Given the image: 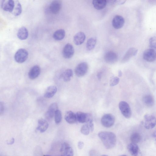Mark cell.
I'll return each mask as SVG.
<instances>
[{"instance_id": "obj_1", "label": "cell", "mask_w": 156, "mask_h": 156, "mask_svg": "<svg viewBox=\"0 0 156 156\" xmlns=\"http://www.w3.org/2000/svg\"><path fill=\"white\" fill-rule=\"evenodd\" d=\"M98 136L105 147L108 149L113 148L116 142V137L113 132L108 131H101Z\"/></svg>"}, {"instance_id": "obj_2", "label": "cell", "mask_w": 156, "mask_h": 156, "mask_svg": "<svg viewBox=\"0 0 156 156\" xmlns=\"http://www.w3.org/2000/svg\"><path fill=\"white\" fill-rule=\"evenodd\" d=\"M2 10L12 13L14 15L19 9V2L18 1L3 0L1 5Z\"/></svg>"}, {"instance_id": "obj_3", "label": "cell", "mask_w": 156, "mask_h": 156, "mask_svg": "<svg viewBox=\"0 0 156 156\" xmlns=\"http://www.w3.org/2000/svg\"><path fill=\"white\" fill-rule=\"evenodd\" d=\"M119 109L124 117L127 119L130 118L132 115L131 108L126 102L124 101H120L119 105Z\"/></svg>"}, {"instance_id": "obj_4", "label": "cell", "mask_w": 156, "mask_h": 156, "mask_svg": "<svg viewBox=\"0 0 156 156\" xmlns=\"http://www.w3.org/2000/svg\"><path fill=\"white\" fill-rule=\"evenodd\" d=\"M28 55V53L27 50L24 48H20L16 52L14 59L16 62L22 63L27 59Z\"/></svg>"}, {"instance_id": "obj_5", "label": "cell", "mask_w": 156, "mask_h": 156, "mask_svg": "<svg viewBox=\"0 0 156 156\" xmlns=\"http://www.w3.org/2000/svg\"><path fill=\"white\" fill-rule=\"evenodd\" d=\"M88 69V65L86 62H81L78 65L75 69V73L76 76L79 77L84 76Z\"/></svg>"}, {"instance_id": "obj_6", "label": "cell", "mask_w": 156, "mask_h": 156, "mask_svg": "<svg viewBox=\"0 0 156 156\" xmlns=\"http://www.w3.org/2000/svg\"><path fill=\"white\" fill-rule=\"evenodd\" d=\"M156 125V118L152 115L146 114L144 116V126L145 128L150 129Z\"/></svg>"}, {"instance_id": "obj_7", "label": "cell", "mask_w": 156, "mask_h": 156, "mask_svg": "<svg viewBox=\"0 0 156 156\" xmlns=\"http://www.w3.org/2000/svg\"><path fill=\"white\" fill-rule=\"evenodd\" d=\"M115 122L114 116L110 114H106L104 115L101 119L102 125L105 127L108 128L112 126Z\"/></svg>"}, {"instance_id": "obj_8", "label": "cell", "mask_w": 156, "mask_h": 156, "mask_svg": "<svg viewBox=\"0 0 156 156\" xmlns=\"http://www.w3.org/2000/svg\"><path fill=\"white\" fill-rule=\"evenodd\" d=\"M60 156H73V149L68 143L64 142L61 145L60 149Z\"/></svg>"}, {"instance_id": "obj_9", "label": "cell", "mask_w": 156, "mask_h": 156, "mask_svg": "<svg viewBox=\"0 0 156 156\" xmlns=\"http://www.w3.org/2000/svg\"><path fill=\"white\" fill-rule=\"evenodd\" d=\"M144 59L148 62H152L156 59V51L153 49L146 50L143 54Z\"/></svg>"}, {"instance_id": "obj_10", "label": "cell", "mask_w": 156, "mask_h": 156, "mask_svg": "<svg viewBox=\"0 0 156 156\" xmlns=\"http://www.w3.org/2000/svg\"><path fill=\"white\" fill-rule=\"evenodd\" d=\"M74 52V48L71 44H67L63 48L62 54L66 58H69L73 56Z\"/></svg>"}, {"instance_id": "obj_11", "label": "cell", "mask_w": 156, "mask_h": 156, "mask_svg": "<svg viewBox=\"0 0 156 156\" xmlns=\"http://www.w3.org/2000/svg\"><path fill=\"white\" fill-rule=\"evenodd\" d=\"M62 2L60 0H54L50 3L49 6L50 12L54 14H58L62 8Z\"/></svg>"}, {"instance_id": "obj_12", "label": "cell", "mask_w": 156, "mask_h": 156, "mask_svg": "<svg viewBox=\"0 0 156 156\" xmlns=\"http://www.w3.org/2000/svg\"><path fill=\"white\" fill-rule=\"evenodd\" d=\"M127 148L132 156H142L141 152L137 144L131 143L128 145Z\"/></svg>"}, {"instance_id": "obj_13", "label": "cell", "mask_w": 156, "mask_h": 156, "mask_svg": "<svg viewBox=\"0 0 156 156\" xmlns=\"http://www.w3.org/2000/svg\"><path fill=\"white\" fill-rule=\"evenodd\" d=\"M104 58L105 62L109 64H113L118 60V56L116 53L112 51H109L105 54Z\"/></svg>"}, {"instance_id": "obj_14", "label": "cell", "mask_w": 156, "mask_h": 156, "mask_svg": "<svg viewBox=\"0 0 156 156\" xmlns=\"http://www.w3.org/2000/svg\"><path fill=\"white\" fill-rule=\"evenodd\" d=\"M125 20L123 17L119 15L115 16L112 20V26L116 29L121 28L123 26Z\"/></svg>"}, {"instance_id": "obj_15", "label": "cell", "mask_w": 156, "mask_h": 156, "mask_svg": "<svg viewBox=\"0 0 156 156\" xmlns=\"http://www.w3.org/2000/svg\"><path fill=\"white\" fill-rule=\"evenodd\" d=\"M137 52L138 50L135 48H129L122 57L121 60L122 62L125 63L128 62L132 56L136 55Z\"/></svg>"}, {"instance_id": "obj_16", "label": "cell", "mask_w": 156, "mask_h": 156, "mask_svg": "<svg viewBox=\"0 0 156 156\" xmlns=\"http://www.w3.org/2000/svg\"><path fill=\"white\" fill-rule=\"evenodd\" d=\"M58 110V106L56 103L51 104L45 114V116L48 119H50L54 116L55 112Z\"/></svg>"}, {"instance_id": "obj_17", "label": "cell", "mask_w": 156, "mask_h": 156, "mask_svg": "<svg viewBox=\"0 0 156 156\" xmlns=\"http://www.w3.org/2000/svg\"><path fill=\"white\" fill-rule=\"evenodd\" d=\"M41 69L39 66L36 65L33 66L28 72V76L30 79L33 80L37 78L40 75Z\"/></svg>"}, {"instance_id": "obj_18", "label": "cell", "mask_w": 156, "mask_h": 156, "mask_svg": "<svg viewBox=\"0 0 156 156\" xmlns=\"http://www.w3.org/2000/svg\"><path fill=\"white\" fill-rule=\"evenodd\" d=\"M76 115L77 120L81 123H86L91 118L90 114L81 112H76Z\"/></svg>"}, {"instance_id": "obj_19", "label": "cell", "mask_w": 156, "mask_h": 156, "mask_svg": "<svg viewBox=\"0 0 156 156\" xmlns=\"http://www.w3.org/2000/svg\"><path fill=\"white\" fill-rule=\"evenodd\" d=\"M86 35L83 32H79L74 36L73 41L76 45H80L82 44L85 41Z\"/></svg>"}, {"instance_id": "obj_20", "label": "cell", "mask_w": 156, "mask_h": 156, "mask_svg": "<svg viewBox=\"0 0 156 156\" xmlns=\"http://www.w3.org/2000/svg\"><path fill=\"white\" fill-rule=\"evenodd\" d=\"M65 119L68 123L71 124L75 123L77 120L76 114L71 111L66 112L65 115Z\"/></svg>"}, {"instance_id": "obj_21", "label": "cell", "mask_w": 156, "mask_h": 156, "mask_svg": "<svg viewBox=\"0 0 156 156\" xmlns=\"http://www.w3.org/2000/svg\"><path fill=\"white\" fill-rule=\"evenodd\" d=\"M48 126V123L45 119L41 118L38 120L37 129L41 133H43L46 131Z\"/></svg>"}, {"instance_id": "obj_22", "label": "cell", "mask_w": 156, "mask_h": 156, "mask_svg": "<svg viewBox=\"0 0 156 156\" xmlns=\"http://www.w3.org/2000/svg\"><path fill=\"white\" fill-rule=\"evenodd\" d=\"M28 31L25 27H23L18 30L17 33L18 37L21 40L26 39L28 36Z\"/></svg>"}, {"instance_id": "obj_23", "label": "cell", "mask_w": 156, "mask_h": 156, "mask_svg": "<svg viewBox=\"0 0 156 156\" xmlns=\"http://www.w3.org/2000/svg\"><path fill=\"white\" fill-rule=\"evenodd\" d=\"M57 91L56 87L54 86L48 87L46 90L44 94V97L50 98L53 97Z\"/></svg>"}, {"instance_id": "obj_24", "label": "cell", "mask_w": 156, "mask_h": 156, "mask_svg": "<svg viewBox=\"0 0 156 156\" xmlns=\"http://www.w3.org/2000/svg\"><path fill=\"white\" fill-rule=\"evenodd\" d=\"M92 3L94 8L100 10L105 8L107 4V1L105 0H94Z\"/></svg>"}, {"instance_id": "obj_25", "label": "cell", "mask_w": 156, "mask_h": 156, "mask_svg": "<svg viewBox=\"0 0 156 156\" xmlns=\"http://www.w3.org/2000/svg\"><path fill=\"white\" fill-rule=\"evenodd\" d=\"M65 36V31L63 29H59L55 31L53 33V37L56 41L62 40Z\"/></svg>"}, {"instance_id": "obj_26", "label": "cell", "mask_w": 156, "mask_h": 156, "mask_svg": "<svg viewBox=\"0 0 156 156\" xmlns=\"http://www.w3.org/2000/svg\"><path fill=\"white\" fill-rule=\"evenodd\" d=\"M143 101L144 104L148 107L153 106L154 103V98L150 94L145 95L143 98Z\"/></svg>"}, {"instance_id": "obj_27", "label": "cell", "mask_w": 156, "mask_h": 156, "mask_svg": "<svg viewBox=\"0 0 156 156\" xmlns=\"http://www.w3.org/2000/svg\"><path fill=\"white\" fill-rule=\"evenodd\" d=\"M97 39L95 37H90L88 39L86 43V47L88 51L93 49L96 45Z\"/></svg>"}, {"instance_id": "obj_28", "label": "cell", "mask_w": 156, "mask_h": 156, "mask_svg": "<svg viewBox=\"0 0 156 156\" xmlns=\"http://www.w3.org/2000/svg\"><path fill=\"white\" fill-rule=\"evenodd\" d=\"M73 72L71 69H66L62 74V77L64 81L65 82L69 81L71 78L73 76Z\"/></svg>"}, {"instance_id": "obj_29", "label": "cell", "mask_w": 156, "mask_h": 156, "mask_svg": "<svg viewBox=\"0 0 156 156\" xmlns=\"http://www.w3.org/2000/svg\"><path fill=\"white\" fill-rule=\"evenodd\" d=\"M130 138L131 143L136 144L140 142L141 137L139 133H134L131 135Z\"/></svg>"}, {"instance_id": "obj_30", "label": "cell", "mask_w": 156, "mask_h": 156, "mask_svg": "<svg viewBox=\"0 0 156 156\" xmlns=\"http://www.w3.org/2000/svg\"><path fill=\"white\" fill-rule=\"evenodd\" d=\"M80 132L83 134L87 135L90 131V129L87 123L83 125L81 127Z\"/></svg>"}, {"instance_id": "obj_31", "label": "cell", "mask_w": 156, "mask_h": 156, "mask_svg": "<svg viewBox=\"0 0 156 156\" xmlns=\"http://www.w3.org/2000/svg\"><path fill=\"white\" fill-rule=\"evenodd\" d=\"M55 121L56 124H58L61 122L62 119V114L60 110L58 109L55 112L54 115Z\"/></svg>"}, {"instance_id": "obj_32", "label": "cell", "mask_w": 156, "mask_h": 156, "mask_svg": "<svg viewBox=\"0 0 156 156\" xmlns=\"http://www.w3.org/2000/svg\"><path fill=\"white\" fill-rule=\"evenodd\" d=\"M149 46L151 49H156V37H151L149 40Z\"/></svg>"}, {"instance_id": "obj_33", "label": "cell", "mask_w": 156, "mask_h": 156, "mask_svg": "<svg viewBox=\"0 0 156 156\" xmlns=\"http://www.w3.org/2000/svg\"><path fill=\"white\" fill-rule=\"evenodd\" d=\"M119 82V79L117 76L112 77L110 81V84L111 86H114L117 85Z\"/></svg>"}, {"instance_id": "obj_34", "label": "cell", "mask_w": 156, "mask_h": 156, "mask_svg": "<svg viewBox=\"0 0 156 156\" xmlns=\"http://www.w3.org/2000/svg\"><path fill=\"white\" fill-rule=\"evenodd\" d=\"M0 115H1L4 112V104L3 102H1L0 103Z\"/></svg>"}, {"instance_id": "obj_35", "label": "cell", "mask_w": 156, "mask_h": 156, "mask_svg": "<svg viewBox=\"0 0 156 156\" xmlns=\"http://www.w3.org/2000/svg\"><path fill=\"white\" fill-rule=\"evenodd\" d=\"M84 143L82 141H80L78 143L77 146L78 148L80 149H82L84 146Z\"/></svg>"}, {"instance_id": "obj_36", "label": "cell", "mask_w": 156, "mask_h": 156, "mask_svg": "<svg viewBox=\"0 0 156 156\" xmlns=\"http://www.w3.org/2000/svg\"><path fill=\"white\" fill-rule=\"evenodd\" d=\"M126 1L125 0H117V1H114V3H117L118 4H124L125 2Z\"/></svg>"}, {"instance_id": "obj_37", "label": "cell", "mask_w": 156, "mask_h": 156, "mask_svg": "<svg viewBox=\"0 0 156 156\" xmlns=\"http://www.w3.org/2000/svg\"><path fill=\"white\" fill-rule=\"evenodd\" d=\"M14 139L13 138H12L10 141H8L7 143V144L11 145L13 144L14 143Z\"/></svg>"}, {"instance_id": "obj_38", "label": "cell", "mask_w": 156, "mask_h": 156, "mask_svg": "<svg viewBox=\"0 0 156 156\" xmlns=\"http://www.w3.org/2000/svg\"><path fill=\"white\" fill-rule=\"evenodd\" d=\"M154 138L155 141H156V130L154 131L152 134Z\"/></svg>"}, {"instance_id": "obj_39", "label": "cell", "mask_w": 156, "mask_h": 156, "mask_svg": "<svg viewBox=\"0 0 156 156\" xmlns=\"http://www.w3.org/2000/svg\"><path fill=\"white\" fill-rule=\"evenodd\" d=\"M118 73V76L119 77H120L122 76V73L121 70L119 71Z\"/></svg>"}, {"instance_id": "obj_40", "label": "cell", "mask_w": 156, "mask_h": 156, "mask_svg": "<svg viewBox=\"0 0 156 156\" xmlns=\"http://www.w3.org/2000/svg\"><path fill=\"white\" fill-rule=\"evenodd\" d=\"M97 77L98 79H100L101 78V73H98L97 74Z\"/></svg>"}, {"instance_id": "obj_41", "label": "cell", "mask_w": 156, "mask_h": 156, "mask_svg": "<svg viewBox=\"0 0 156 156\" xmlns=\"http://www.w3.org/2000/svg\"><path fill=\"white\" fill-rule=\"evenodd\" d=\"M101 156H108V155H102Z\"/></svg>"}, {"instance_id": "obj_42", "label": "cell", "mask_w": 156, "mask_h": 156, "mask_svg": "<svg viewBox=\"0 0 156 156\" xmlns=\"http://www.w3.org/2000/svg\"><path fill=\"white\" fill-rule=\"evenodd\" d=\"M120 156H127L126 155H121Z\"/></svg>"}, {"instance_id": "obj_43", "label": "cell", "mask_w": 156, "mask_h": 156, "mask_svg": "<svg viewBox=\"0 0 156 156\" xmlns=\"http://www.w3.org/2000/svg\"><path fill=\"white\" fill-rule=\"evenodd\" d=\"M43 156H51L50 155H44Z\"/></svg>"}]
</instances>
